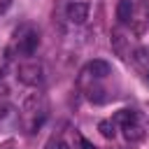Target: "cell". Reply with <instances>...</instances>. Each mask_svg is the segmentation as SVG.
I'll return each mask as SVG.
<instances>
[{"instance_id": "cell-1", "label": "cell", "mask_w": 149, "mask_h": 149, "mask_svg": "<svg viewBox=\"0 0 149 149\" xmlns=\"http://www.w3.org/2000/svg\"><path fill=\"white\" fill-rule=\"evenodd\" d=\"M47 119V102L40 93H33L26 102H23V121H26V128L28 133H35L42 121Z\"/></svg>"}, {"instance_id": "cell-2", "label": "cell", "mask_w": 149, "mask_h": 149, "mask_svg": "<svg viewBox=\"0 0 149 149\" xmlns=\"http://www.w3.org/2000/svg\"><path fill=\"white\" fill-rule=\"evenodd\" d=\"M16 77L26 86H40L42 79H44V70L37 61H28V63H21L16 68Z\"/></svg>"}, {"instance_id": "cell-3", "label": "cell", "mask_w": 149, "mask_h": 149, "mask_svg": "<svg viewBox=\"0 0 149 149\" xmlns=\"http://www.w3.org/2000/svg\"><path fill=\"white\" fill-rule=\"evenodd\" d=\"M65 14H68V21H70V23L81 26V23L88 19V5H86V2H70L68 9H65Z\"/></svg>"}, {"instance_id": "cell-4", "label": "cell", "mask_w": 149, "mask_h": 149, "mask_svg": "<svg viewBox=\"0 0 149 149\" xmlns=\"http://www.w3.org/2000/svg\"><path fill=\"white\" fill-rule=\"evenodd\" d=\"M37 44H40V35H37L35 30H28L23 37H19V54L30 56V54H35Z\"/></svg>"}, {"instance_id": "cell-5", "label": "cell", "mask_w": 149, "mask_h": 149, "mask_svg": "<svg viewBox=\"0 0 149 149\" xmlns=\"http://www.w3.org/2000/svg\"><path fill=\"white\" fill-rule=\"evenodd\" d=\"M109 63L107 61H91L88 65H86V70H84V74H88V77H93V79H102V77H107L109 74Z\"/></svg>"}, {"instance_id": "cell-6", "label": "cell", "mask_w": 149, "mask_h": 149, "mask_svg": "<svg viewBox=\"0 0 149 149\" xmlns=\"http://www.w3.org/2000/svg\"><path fill=\"white\" fill-rule=\"evenodd\" d=\"M130 16H133V5H130V0H121V2L116 5V19H119L121 23H128Z\"/></svg>"}, {"instance_id": "cell-7", "label": "cell", "mask_w": 149, "mask_h": 149, "mask_svg": "<svg viewBox=\"0 0 149 149\" xmlns=\"http://www.w3.org/2000/svg\"><path fill=\"white\" fill-rule=\"evenodd\" d=\"M137 121V112L135 109H119L114 114V123H121V126H128V123H135Z\"/></svg>"}, {"instance_id": "cell-8", "label": "cell", "mask_w": 149, "mask_h": 149, "mask_svg": "<svg viewBox=\"0 0 149 149\" xmlns=\"http://www.w3.org/2000/svg\"><path fill=\"white\" fill-rule=\"evenodd\" d=\"M98 130H100L102 137L112 140V137L116 135V123H114V121H100V123H98Z\"/></svg>"}, {"instance_id": "cell-9", "label": "cell", "mask_w": 149, "mask_h": 149, "mask_svg": "<svg viewBox=\"0 0 149 149\" xmlns=\"http://www.w3.org/2000/svg\"><path fill=\"white\" fill-rule=\"evenodd\" d=\"M123 128V135H126V140H140L144 133H142V128L137 126V123H128V126H121Z\"/></svg>"}, {"instance_id": "cell-10", "label": "cell", "mask_w": 149, "mask_h": 149, "mask_svg": "<svg viewBox=\"0 0 149 149\" xmlns=\"http://www.w3.org/2000/svg\"><path fill=\"white\" fill-rule=\"evenodd\" d=\"M88 100H91V102H105V91H102L100 86L88 88Z\"/></svg>"}, {"instance_id": "cell-11", "label": "cell", "mask_w": 149, "mask_h": 149, "mask_svg": "<svg viewBox=\"0 0 149 149\" xmlns=\"http://www.w3.org/2000/svg\"><path fill=\"white\" fill-rule=\"evenodd\" d=\"M79 147H81V149H95V144H91L86 137H79Z\"/></svg>"}, {"instance_id": "cell-12", "label": "cell", "mask_w": 149, "mask_h": 149, "mask_svg": "<svg viewBox=\"0 0 149 149\" xmlns=\"http://www.w3.org/2000/svg\"><path fill=\"white\" fill-rule=\"evenodd\" d=\"M9 5H12V0H0V12H7Z\"/></svg>"}, {"instance_id": "cell-13", "label": "cell", "mask_w": 149, "mask_h": 149, "mask_svg": "<svg viewBox=\"0 0 149 149\" xmlns=\"http://www.w3.org/2000/svg\"><path fill=\"white\" fill-rule=\"evenodd\" d=\"M56 149H70V147H68L65 142H58V144H56Z\"/></svg>"}, {"instance_id": "cell-14", "label": "cell", "mask_w": 149, "mask_h": 149, "mask_svg": "<svg viewBox=\"0 0 149 149\" xmlns=\"http://www.w3.org/2000/svg\"><path fill=\"white\" fill-rule=\"evenodd\" d=\"M2 149H12V147H2Z\"/></svg>"}, {"instance_id": "cell-15", "label": "cell", "mask_w": 149, "mask_h": 149, "mask_svg": "<svg viewBox=\"0 0 149 149\" xmlns=\"http://www.w3.org/2000/svg\"><path fill=\"white\" fill-rule=\"evenodd\" d=\"M147 79H149V72H147Z\"/></svg>"}]
</instances>
